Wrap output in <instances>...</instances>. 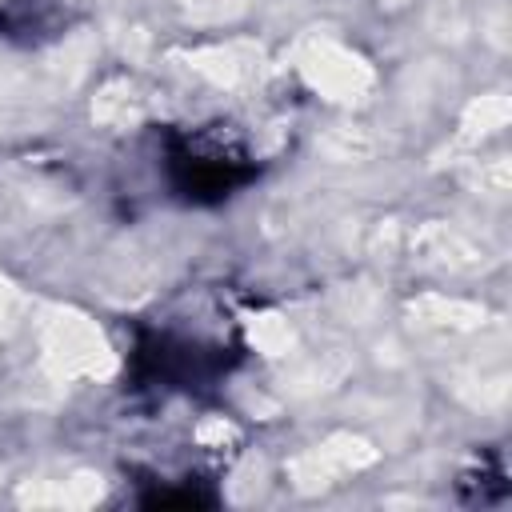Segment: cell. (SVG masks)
<instances>
[{"mask_svg":"<svg viewBox=\"0 0 512 512\" xmlns=\"http://www.w3.org/2000/svg\"><path fill=\"white\" fill-rule=\"evenodd\" d=\"M220 368L224 360L216 356V348H204L200 340H184L168 332H156L136 348V376L156 388H196L220 376Z\"/></svg>","mask_w":512,"mask_h":512,"instance_id":"7a4b0ae2","label":"cell"},{"mask_svg":"<svg viewBox=\"0 0 512 512\" xmlns=\"http://www.w3.org/2000/svg\"><path fill=\"white\" fill-rule=\"evenodd\" d=\"M168 184L192 204H220L256 176L248 152L220 132H192L168 144Z\"/></svg>","mask_w":512,"mask_h":512,"instance_id":"6da1fadb","label":"cell"}]
</instances>
